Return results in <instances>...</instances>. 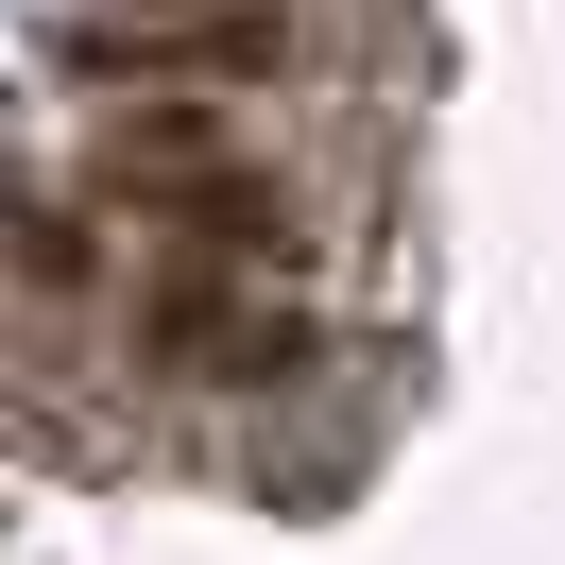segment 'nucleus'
Wrapping results in <instances>:
<instances>
[{
	"label": "nucleus",
	"instance_id": "nucleus-1",
	"mask_svg": "<svg viewBox=\"0 0 565 565\" xmlns=\"http://www.w3.org/2000/svg\"><path fill=\"white\" fill-rule=\"evenodd\" d=\"M154 360H206V377H291L309 360V326L275 309V291H154Z\"/></svg>",
	"mask_w": 565,
	"mask_h": 565
},
{
	"label": "nucleus",
	"instance_id": "nucleus-2",
	"mask_svg": "<svg viewBox=\"0 0 565 565\" xmlns=\"http://www.w3.org/2000/svg\"><path fill=\"white\" fill-rule=\"evenodd\" d=\"M291 18L257 0V18H138V35H86V70H275Z\"/></svg>",
	"mask_w": 565,
	"mask_h": 565
}]
</instances>
